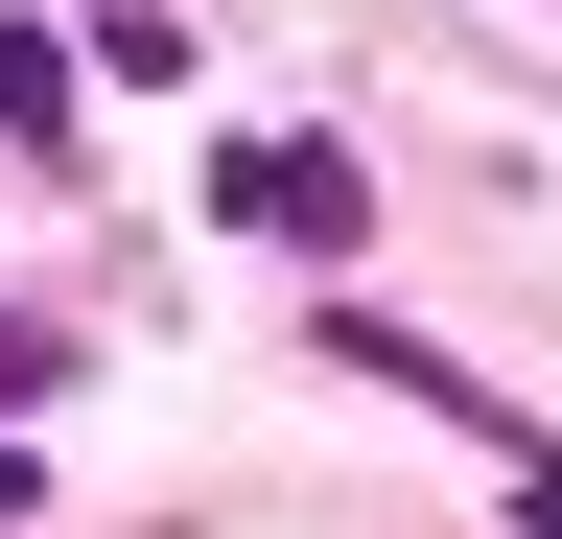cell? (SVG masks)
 I'll list each match as a JSON object with an SVG mask.
<instances>
[{"mask_svg":"<svg viewBox=\"0 0 562 539\" xmlns=\"http://www.w3.org/2000/svg\"><path fill=\"white\" fill-rule=\"evenodd\" d=\"M211 235H258V258H351V235H375V165H351V142H211Z\"/></svg>","mask_w":562,"mask_h":539,"instance_id":"1","label":"cell"},{"mask_svg":"<svg viewBox=\"0 0 562 539\" xmlns=\"http://www.w3.org/2000/svg\"><path fill=\"white\" fill-rule=\"evenodd\" d=\"M70 117H94V71H70L24 0H0V142H47V165H70Z\"/></svg>","mask_w":562,"mask_h":539,"instance_id":"2","label":"cell"},{"mask_svg":"<svg viewBox=\"0 0 562 539\" xmlns=\"http://www.w3.org/2000/svg\"><path fill=\"white\" fill-rule=\"evenodd\" d=\"M0 516H47V469H0Z\"/></svg>","mask_w":562,"mask_h":539,"instance_id":"3","label":"cell"}]
</instances>
